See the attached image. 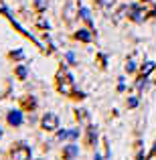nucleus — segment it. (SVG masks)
Instances as JSON below:
<instances>
[{
    "instance_id": "obj_4",
    "label": "nucleus",
    "mask_w": 156,
    "mask_h": 160,
    "mask_svg": "<svg viewBox=\"0 0 156 160\" xmlns=\"http://www.w3.org/2000/svg\"><path fill=\"white\" fill-rule=\"evenodd\" d=\"M65 16H67V20H73V16H75V2L73 0L65 4Z\"/></svg>"
},
{
    "instance_id": "obj_2",
    "label": "nucleus",
    "mask_w": 156,
    "mask_h": 160,
    "mask_svg": "<svg viewBox=\"0 0 156 160\" xmlns=\"http://www.w3.org/2000/svg\"><path fill=\"white\" fill-rule=\"evenodd\" d=\"M59 126V118L55 116V113H47V116L43 118V128L45 130H55Z\"/></svg>"
},
{
    "instance_id": "obj_10",
    "label": "nucleus",
    "mask_w": 156,
    "mask_h": 160,
    "mask_svg": "<svg viewBox=\"0 0 156 160\" xmlns=\"http://www.w3.org/2000/svg\"><path fill=\"white\" fill-rule=\"evenodd\" d=\"M0 136H2V132H0Z\"/></svg>"
},
{
    "instance_id": "obj_1",
    "label": "nucleus",
    "mask_w": 156,
    "mask_h": 160,
    "mask_svg": "<svg viewBox=\"0 0 156 160\" xmlns=\"http://www.w3.org/2000/svg\"><path fill=\"white\" fill-rule=\"evenodd\" d=\"M12 160H31V150L27 146H20V148L12 150Z\"/></svg>"
},
{
    "instance_id": "obj_9",
    "label": "nucleus",
    "mask_w": 156,
    "mask_h": 160,
    "mask_svg": "<svg viewBox=\"0 0 156 160\" xmlns=\"http://www.w3.org/2000/svg\"><path fill=\"white\" fill-rule=\"evenodd\" d=\"M134 69H136V65H134V61H130L128 63V71H134Z\"/></svg>"
},
{
    "instance_id": "obj_7",
    "label": "nucleus",
    "mask_w": 156,
    "mask_h": 160,
    "mask_svg": "<svg viewBox=\"0 0 156 160\" xmlns=\"http://www.w3.org/2000/svg\"><path fill=\"white\" fill-rule=\"evenodd\" d=\"M75 152H77V148H75V146H69V148H67V158L75 156Z\"/></svg>"
},
{
    "instance_id": "obj_6",
    "label": "nucleus",
    "mask_w": 156,
    "mask_h": 160,
    "mask_svg": "<svg viewBox=\"0 0 156 160\" xmlns=\"http://www.w3.org/2000/svg\"><path fill=\"white\" fill-rule=\"evenodd\" d=\"M79 12H81V16H83V18L87 20V22L91 20V16H89V10H87V8H79Z\"/></svg>"
},
{
    "instance_id": "obj_5",
    "label": "nucleus",
    "mask_w": 156,
    "mask_h": 160,
    "mask_svg": "<svg viewBox=\"0 0 156 160\" xmlns=\"http://www.w3.org/2000/svg\"><path fill=\"white\" fill-rule=\"evenodd\" d=\"M77 39H81V41H89L91 37H89V32H87V31H79V32H77Z\"/></svg>"
},
{
    "instance_id": "obj_3",
    "label": "nucleus",
    "mask_w": 156,
    "mask_h": 160,
    "mask_svg": "<svg viewBox=\"0 0 156 160\" xmlns=\"http://www.w3.org/2000/svg\"><path fill=\"white\" fill-rule=\"evenodd\" d=\"M8 124L20 126V124H23V113H20V112H10V113H8Z\"/></svg>"
},
{
    "instance_id": "obj_8",
    "label": "nucleus",
    "mask_w": 156,
    "mask_h": 160,
    "mask_svg": "<svg viewBox=\"0 0 156 160\" xmlns=\"http://www.w3.org/2000/svg\"><path fill=\"white\" fill-rule=\"evenodd\" d=\"M152 67H154V63H146V67H144V73H148V71H152Z\"/></svg>"
}]
</instances>
